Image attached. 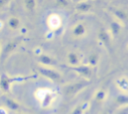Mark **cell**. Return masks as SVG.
<instances>
[{"label": "cell", "instance_id": "83f0119b", "mask_svg": "<svg viewBox=\"0 0 128 114\" xmlns=\"http://www.w3.org/2000/svg\"><path fill=\"white\" fill-rule=\"evenodd\" d=\"M103 114H107V113H106V112H105V113H103Z\"/></svg>", "mask_w": 128, "mask_h": 114}, {"label": "cell", "instance_id": "e0dca14e", "mask_svg": "<svg viewBox=\"0 0 128 114\" xmlns=\"http://www.w3.org/2000/svg\"><path fill=\"white\" fill-rule=\"evenodd\" d=\"M111 11H112V13L114 14V16H116V18L119 19V20H121V21H124V20L128 19V15H127L126 12H125L124 10H122V9H118V8L112 7Z\"/></svg>", "mask_w": 128, "mask_h": 114}, {"label": "cell", "instance_id": "7c38bea8", "mask_svg": "<svg viewBox=\"0 0 128 114\" xmlns=\"http://www.w3.org/2000/svg\"><path fill=\"white\" fill-rule=\"evenodd\" d=\"M107 98V91L104 88L98 89L94 94V101L97 104H102Z\"/></svg>", "mask_w": 128, "mask_h": 114}, {"label": "cell", "instance_id": "277c9868", "mask_svg": "<svg viewBox=\"0 0 128 114\" xmlns=\"http://www.w3.org/2000/svg\"><path fill=\"white\" fill-rule=\"evenodd\" d=\"M22 39H23V37H16L14 39H11L9 42H7V44L5 45V47L2 50V53H1V56H0L1 59L2 60H5L17 48V46L21 43Z\"/></svg>", "mask_w": 128, "mask_h": 114}, {"label": "cell", "instance_id": "8fae6325", "mask_svg": "<svg viewBox=\"0 0 128 114\" xmlns=\"http://www.w3.org/2000/svg\"><path fill=\"white\" fill-rule=\"evenodd\" d=\"M92 8V4L90 1L88 0H85V1H80L76 4L75 6V10L77 12H80V13H86V12H89Z\"/></svg>", "mask_w": 128, "mask_h": 114}, {"label": "cell", "instance_id": "ba28073f", "mask_svg": "<svg viewBox=\"0 0 128 114\" xmlns=\"http://www.w3.org/2000/svg\"><path fill=\"white\" fill-rule=\"evenodd\" d=\"M67 63L70 67H75V66H78L81 63V57L79 54H77L76 52H69L67 54Z\"/></svg>", "mask_w": 128, "mask_h": 114}, {"label": "cell", "instance_id": "603a6c76", "mask_svg": "<svg viewBox=\"0 0 128 114\" xmlns=\"http://www.w3.org/2000/svg\"><path fill=\"white\" fill-rule=\"evenodd\" d=\"M116 114H128V106H124V107H122Z\"/></svg>", "mask_w": 128, "mask_h": 114}, {"label": "cell", "instance_id": "5b68a950", "mask_svg": "<svg viewBox=\"0 0 128 114\" xmlns=\"http://www.w3.org/2000/svg\"><path fill=\"white\" fill-rule=\"evenodd\" d=\"M70 69L75 71L77 74L81 75L87 80H89L92 76V69H91V66L88 64H80L75 67H70Z\"/></svg>", "mask_w": 128, "mask_h": 114}, {"label": "cell", "instance_id": "6da1fadb", "mask_svg": "<svg viewBox=\"0 0 128 114\" xmlns=\"http://www.w3.org/2000/svg\"><path fill=\"white\" fill-rule=\"evenodd\" d=\"M89 84H90V81L87 80V79L81 80V81H78V82H74V83H70V84H68L64 87V93L67 97L72 98V97L76 96L84 88H86Z\"/></svg>", "mask_w": 128, "mask_h": 114}, {"label": "cell", "instance_id": "484cf974", "mask_svg": "<svg viewBox=\"0 0 128 114\" xmlns=\"http://www.w3.org/2000/svg\"><path fill=\"white\" fill-rule=\"evenodd\" d=\"M3 27H4V22L0 19V30H2V29H3Z\"/></svg>", "mask_w": 128, "mask_h": 114}, {"label": "cell", "instance_id": "5bb4252c", "mask_svg": "<svg viewBox=\"0 0 128 114\" xmlns=\"http://www.w3.org/2000/svg\"><path fill=\"white\" fill-rule=\"evenodd\" d=\"M53 98H54V96L50 91H45L43 96H42V98H41V105L43 107L49 106L53 102Z\"/></svg>", "mask_w": 128, "mask_h": 114}, {"label": "cell", "instance_id": "9c48e42d", "mask_svg": "<svg viewBox=\"0 0 128 114\" xmlns=\"http://www.w3.org/2000/svg\"><path fill=\"white\" fill-rule=\"evenodd\" d=\"M72 35L76 38H82L86 34V26L84 23L79 22L72 28Z\"/></svg>", "mask_w": 128, "mask_h": 114}, {"label": "cell", "instance_id": "7402d4cb", "mask_svg": "<svg viewBox=\"0 0 128 114\" xmlns=\"http://www.w3.org/2000/svg\"><path fill=\"white\" fill-rule=\"evenodd\" d=\"M111 29H112V35H117L118 32L120 31V25L118 23H111Z\"/></svg>", "mask_w": 128, "mask_h": 114}, {"label": "cell", "instance_id": "44dd1931", "mask_svg": "<svg viewBox=\"0 0 128 114\" xmlns=\"http://www.w3.org/2000/svg\"><path fill=\"white\" fill-rule=\"evenodd\" d=\"M55 3L60 8H67L71 4L70 0H55Z\"/></svg>", "mask_w": 128, "mask_h": 114}, {"label": "cell", "instance_id": "4fadbf2b", "mask_svg": "<svg viewBox=\"0 0 128 114\" xmlns=\"http://www.w3.org/2000/svg\"><path fill=\"white\" fill-rule=\"evenodd\" d=\"M4 101H5L6 106H7L10 110L15 111V112H19V111L21 110V105H20L16 100L11 99V98H7V97H6V98L4 99Z\"/></svg>", "mask_w": 128, "mask_h": 114}, {"label": "cell", "instance_id": "7a4b0ae2", "mask_svg": "<svg viewBox=\"0 0 128 114\" xmlns=\"http://www.w3.org/2000/svg\"><path fill=\"white\" fill-rule=\"evenodd\" d=\"M38 71L42 76L51 80L52 82H55V83H62L63 82V77H62L61 73L55 69H52V68L47 67V66H40L38 68Z\"/></svg>", "mask_w": 128, "mask_h": 114}, {"label": "cell", "instance_id": "cb8c5ba5", "mask_svg": "<svg viewBox=\"0 0 128 114\" xmlns=\"http://www.w3.org/2000/svg\"><path fill=\"white\" fill-rule=\"evenodd\" d=\"M10 0H0V8H2L4 5H6Z\"/></svg>", "mask_w": 128, "mask_h": 114}, {"label": "cell", "instance_id": "8992f818", "mask_svg": "<svg viewBox=\"0 0 128 114\" xmlns=\"http://www.w3.org/2000/svg\"><path fill=\"white\" fill-rule=\"evenodd\" d=\"M98 39L99 41L104 45V47L107 50H111V45H112V40H111V35L108 33V31L104 28H101L98 32Z\"/></svg>", "mask_w": 128, "mask_h": 114}, {"label": "cell", "instance_id": "9a60e30c", "mask_svg": "<svg viewBox=\"0 0 128 114\" xmlns=\"http://www.w3.org/2000/svg\"><path fill=\"white\" fill-rule=\"evenodd\" d=\"M89 108V102H82L80 104H78L73 111L71 112V114H85V112L87 111V109Z\"/></svg>", "mask_w": 128, "mask_h": 114}, {"label": "cell", "instance_id": "d6986e66", "mask_svg": "<svg viewBox=\"0 0 128 114\" xmlns=\"http://www.w3.org/2000/svg\"><path fill=\"white\" fill-rule=\"evenodd\" d=\"M24 6H25V9L27 11L33 12L36 9V6H37L36 0H24Z\"/></svg>", "mask_w": 128, "mask_h": 114}, {"label": "cell", "instance_id": "52a82bcc", "mask_svg": "<svg viewBox=\"0 0 128 114\" xmlns=\"http://www.w3.org/2000/svg\"><path fill=\"white\" fill-rule=\"evenodd\" d=\"M37 60H38L39 63H41L42 65L47 66V67L56 64V60L53 57H51L50 55H48V54H43V53L38 54L37 55Z\"/></svg>", "mask_w": 128, "mask_h": 114}, {"label": "cell", "instance_id": "ffe728a7", "mask_svg": "<svg viewBox=\"0 0 128 114\" xmlns=\"http://www.w3.org/2000/svg\"><path fill=\"white\" fill-rule=\"evenodd\" d=\"M99 60V56L96 53H92L89 57H88V65L90 66H96Z\"/></svg>", "mask_w": 128, "mask_h": 114}, {"label": "cell", "instance_id": "3957f363", "mask_svg": "<svg viewBox=\"0 0 128 114\" xmlns=\"http://www.w3.org/2000/svg\"><path fill=\"white\" fill-rule=\"evenodd\" d=\"M29 78H33V76H29V77H9L5 74H3L0 77V88L2 89V91L4 92H9L10 91V86L13 82L15 81H22L25 79H29Z\"/></svg>", "mask_w": 128, "mask_h": 114}, {"label": "cell", "instance_id": "d4e9b609", "mask_svg": "<svg viewBox=\"0 0 128 114\" xmlns=\"http://www.w3.org/2000/svg\"><path fill=\"white\" fill-rule=\"evenodd\" d=\"M0 114H8V112H7V110L5 108L0 107Z\"/></svg>", "mask_w": 128, "mask_h": 114}, {"label": "cell", "instance_id": "30bf717a", "mask_svg": "<svg viewBox=\"0 0 128 114\" xmlns=\"http://www.w3.org/2000/svg\"><path fill=\"white\" fill-rule=\"evenodd\" d=\"M115 85L118 89H120L122 92L128 94V77L122 76L115 80Z\"/></svg>", "mask_w": 128, "mask_h": 114}, {"label": "cell", "instance_id": "ac0fdd59", "mask_svg": "<svg viewBox=\"0 0 128 114\" xmlns=\"http://www.w3.org/2000/svg\"><path fill=\"white\" fill-rule=\"evenodd\" d=\"M8 26L12 30H18L21 26V21L18 17H10L8 20Z\"/></svg>", "mask_w": 128, "mask_h": 114}, {"label": "cell", "instance_id": "4316f807", "mask_svg": "<svg viewBox=\"0 0 128 114\" xmlns=\"http://www.w3.org/2000/svg\"><path fill=\"white\" fill-rule=\"evenodd\" d=\"M22 114H27V113H22Z\"/></svg>", "mask_w": 128, "mask_h": 114}, {"label": "cell", "instance_id": "2e32d148", "mask_svg": "<svg viewBox=\"0 0 128 114\" xmlns=\"http://www.w3.org/2000/svg\"><path fill=\"white\" fill-rule=\"evenodd\" d=\"M115 103L121 107L128 106V94H126V93L118 94L115 98Z\"/></svg>", "mask_w": 128, "mask_h": 114}]
</instances>
